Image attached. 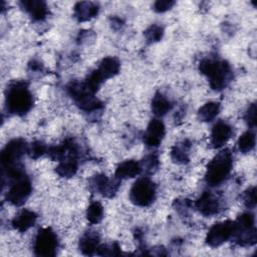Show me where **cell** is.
Segmentation results:
<instances>
[{"label": "cell", "mask_w": 257, "mask_h": 257, "mask_svg": "<svg viewBox=\"0 0 257 257\" xmlns=\"http://www.w3.org/2000/svg\"><path fill=\"white\" fill-rule=\"evenodd\" d=\"M98 13V6L93 2L82 1L74 6V16L78 21H86L96 16Z\"/></svg>", "instance_id": "14"}, {"label": "cell", "mask_w": 257, "mask_h": 257, "mask_svg": "<svg viewBox=\"0 0 257 257\" xmlns=\"http://www.w3.org/2000/svg\"><path fill=\"white\" fill-rule=\"evenodd\" d=\"M235 229L233 237L240 245H252L256 242V230L254 228V216L244 213L234 222Z\"/></svg>", "instance_id": "5"}, {"label": "cell", "mask_w": 257, "mask_h": 257, "mask_svg": "<svg viewBox=\"0 0 257 257\" xmlns=\"http://www.w3.org/2000/svg\"><path fill=\"white\" fill-rule=\"evenodd\" d=\"M27 151L28 147L26 146V143L20 139L9 142L2 150V167L7 171V175L14 180L24 176L20 167V160Z\"/></svg>", "instance_id": "1"}, {"label": "cell", "mask_w": 257, "mask_h": 257, "mask_svg": "<svg viewBox=\"0 0 257 257\" xmlns=\"http://www.w3.org/2000/svg\"><path fill=\"white\" fill-rule=\"evenodd\" d=\"M119 68H120V64H119L118 60L114 57L109 56V57H105L101 60L96 71L99 73L101 78L103 80H105V79L110 78V77L114 76L115 74H117L119 71Z\"/></svg>", "instance_id": "16"}, {"label": "cell", "mask_w": 257, "mask_h": 257, "mask_svg": "<svg viewBox=\"0 0 257 257\" xmlns=\"http://www.w3.org/2000/svg\"><path fill=\"white\" fill-rule=\"evenodd\" d=\"M175 2L172 0H159L154 4V10L157 12H165L174 6Z\"/></svg>", "instance_id": "29"}, {"label": "cell", "mask_w": 257, "mask_h": 257, "mask_svg": "<svg viewBox=\"0 0 257 257\" xmlns=\"http://www.w3.org/2000/svg\"><path fill=\"white\" fill-rule=\"evenodd\" d=\"M77 171V162L75 157H69L62 161L56 168V172L59 176L64 178L72 177Z\"/></svg>", "instance_id": "20"}, {"label": "cell", "mask_w": 257, "mask_h": 257, "mask_svg": "<svg viewBox=\"0 0 257 257\" xmlns=\"http://www.w3.org/2000/svg\"><path fill=\"white\" fill-rule=\"evenodd\" d=\"M46 151V147L43 143L41 142H34L30 145V147L28 148L27 153L29 154V156L33 159H37L39 157H41Z\"/></svg>", "instance_id": "27"}, {"label": "cell", "mask_w": 257, "mask_h": 257, "mask_svg": "<svg viewBox=\"0 0 257 257\" xmlns=\"http://www.w3.org/2000/svg\"><path fill=\"white\" fill-rule=\"evenodd\" d=\"M220 110V104L218 102L210 101L204 104L198 112L199 118L203 121H211L213 120L219 113Z\"/></svg>", "instance_id": "22"}, {"label": "cell", "mask_w": 257, "mask_h": 257, "mask_svg": "<svg viewBox=\"0 0 257 257\" xmlns=\"http://www.w3.org/2000/svg\"><path fill=\"white\" fill-rule=\"evenodd\" d=\"M92 186L103 196L111 197L117 190V184L108 180L105 175H97L93 178Z\"/></svg>", "instance_id": "18"}, {"label": "cell", "mask_w": 257, "mask_h": 257, "mask_svg": "<svg viewBox=\"0 0 257 257\" xmlns=\"http://www.w3.org/2000/svg\"><path fill=\"white\" fill-rule=\"evenodd\" d=\"M164 30L159 25H152L145 31V37L149 43L157 42L163 37Z\"/></svg>", "instance_id": "26"}, {"label": "cell", "mask_w": 257, "mask_h": 257, "mask_svg": "<svg viewBox=\"0 0 257 257\" xmlns=\"http://www.w3.org/2000/svg\"><path fill=\"white\" fill-rule=\"evenodd\" d=\"M254 146H255V135L252 132L248 131L239 138L238 147L241 152L248 153L254 148Z\"/></svg>", "instance_id": "24"}, {"label": "cell", "mask_w": 257, "mask_h": 257, "mask_svg": "<svg viewBox=\"0 0 257 257\" xmlns=\"http://www.w3.org/2000/svg\"><path fill=\"white\" fill-rule=\"evenodd\" d=\"M165 136V125L159 119H152L144 136V142L149 147H158Z\"/></svg>", "instance_id": "10"}, {"label": "cell", "mask_w": 257, "mask_h": 257, "mask_svg": "<svg viewBox=\"0 0 257 257\" xmlns=\"http://www.w3.org/2000/svg\"><path fill=\"white\" fill-rule=\"evenodd\" d=\"M243 202L248 208H254L256 205V190L255 187L249 188L243 195Z\"/></svg>", "instance_id": "28"}, {"label": "cell", "mask_w": 257, "mask_h": 257, "mask_svg": "<svg viewBox=\"0 0 257 257\" xmlns=\"http://www.w3.org/2000/svg\"><path fill=\"white\" fill-rule=\"evenodd\" d=\"M232 136V127L224 121L217 122L211 133V143L215 148L225 145Z\"/></svg>", "instance_id": "11"}, {"label": "cell", "mask_w": 257, "mask_h": 257, "mask_svg": "<svg viewBox=\"0 0 257 257\" xmlns=\"http://www.w3.org/2000/svg\"><path fill=\"white\" fill-rule=\"evenodd\" d=\"M32 103V95L25 82L16 81L9 85L6 91V107L9 112L22 115L31 108Z\"/></svg>", "instance_id": "3"}, {"label": "cell", "mask_w": 257, "mask_h": 257, "mask_svg": "<svg viewBox=\"0 0 257 257\" xmlns=\"http://www.w3.org/2000/svg\"><path fill=\"white\" fill-rule=\"evenodd\" d=\"M79 248L85 255L94 254L99 248L97 236L92 233L85 234L79 241Z\"/></svg>", "instance_id": "19"}, {"label": "cell", "mask_w": 257, "mask_h": 257, "mask_svg": "<svg viewBox=\"0 0 257 257\" xmlns=\"http://www.w3.org/2000/svg\"><path fill=\"white\" fill-rule=\"evenodd\" d=\"M36 218L37 216L34 212L24 209L14 217L12 226L19 232H25L35 224Z\"/></svg>", "instance_id": "13"}, {"label": "cell", "mask_w": 257, "mask_h": 257, "mask_svg": "<svg viewBox=\"0 0 257 257\" xmlns=\"http://www.w3.org/2000/svg\"><path fill=\"white\" fill-rule=\"evenodd\" d=\"M20 4L34 20H43L48 13L47 6L43 1H22Z\"/></svg>", "instance_id": "15"}, {"label": "cell", "mask_w": 257, "mask_h": 257, "mask_svg": "<svg viewBox=\"0 0 257 257\" xmlns=\"http://www.w3.org/2000/svg\"><path fill=\"white\" fill-rule=\"evenodd\" d=\"M196 207L204 216H212L214 214H217L220 209L218 200L208 192H205L197 200Z\"/></svg>", "instance_id": "12"}, {"label": "cell", "mask_w": 257, "mask_h": 257, "mask_svg": "<svg viewBox=\"0 0 257 257\" xmlns=\"http://www.w3.org/2000/svg\"><path fill=\"white\" fill-rule=\"evenodd\" d=\"M31 191L32 186L30 181L26 177L22 176L14 180V183L6 194V200L14 206H21L28 199Z\"/></svg>", "instance_id": "8"}, {"label": "cell", "mask_w": 257, "mask_h": 257, "mask_svg": "<svg viewBox=\"0 0 257 257\" xmlns=\"http://www.w3.org/2000/svg\"><path fill=\"white\" fill-rule=\"evenodd\" d=\"M142 171V167L141 165L134 161V160H130V161H125L120 163L116 170H115V177L116 179H127V178H134L136 176H138Z\"/></svg>", "instance_id": "17"}, {"label": "cell", "mask_w": 257, "mask_h": 257, "mask_svg": "<svg viewBox=\"0 0 257 257\" xmlns=\"http://www.w3.org/2000/svg\"><path fill=\"white\" fill-rule=\"evenodd\" d=\"M57 246V237L50 228H43L38 231L34 241V252L36 255L43 257L54 256Z\"/></svg>", "instance_id": "7"}, {"label": "cell", "mask_w": 257, "mask_h": 257, "mask_svg": "<svg viewBox=\"0 0 257 257\" xmlns=\"http://www.w3.org/2000/svg\"><path fill=\"white\" fill-rule=\"evenodd\" d=\"M188 145H186L185 143L183 144H180V145H177L175 146L173 149H172V152H171V156H172V159L177 162V163H180V164H185L189 161V157H188Z\"/></svg>", "instance_id": "25"}, {"label": "cell", "mask_w": 257, "mask_h": 257, "mask_svg": "<svg viewBox=\"0 0 257 257\" xmlns=\"http://www.w3.org/2000/svg\"><path fill=\"white\" fill-rule=\"evenodd\" d=\"M234 229L235 223L233 221H224L221 223H217L209 230L206 237V242L211 247H218L227 240H229L231 237H233Z\"/></svg>", "instance_id": "9"}, {"label": "cell", "mask_w": 257, "mask_h": 257, "mask_svg": "<svg viewBox=\"0 0 257 257\" xmlns=\"http://www.w3.org/2000/svg\"><path fill=\"white\" fill-rule=\"evenodd\" d=\"M103 216V208L98 202H92L86 211V218L87 220L92 223L96 224L101 221Z\"/></svg>", "instance_id": "23"}, {"label": "cell", "mask_w": 257, "mask_h": 257, "mask_svg": "<svg viewBox=\"0 0 257 257\" xmlns=\"http://www.w3.org/2000/svg\"><path fill=\"white\" fill-rule=\"evenodd\" d=\"M172 107L171 102L166 96L161 93H157L152 100V110L156 115H165Z\"/></svg>", "instance_id": "21"}, {"label": "cell", "mask_w": 257, "mask_h": 257, "mask_svg": "<svg viewBox=\"0 0 257 257\" xmlns=\"http://www.w3.org/2000/svg\"><path fill=\"white\" fill-rule=\"evenodd\" d=\"M156 186L148 178L139 179L131 188L130 199L137 206H149L155 199Z\"/></svg>", "instance_id": "6"}, {"label": "cell", "mask_w": 257, "mask_h": 257, "mask_svg": "<svg viewBox=\"0 0 257 257\" xmlns=\"http://www.w3.org/2000/svg\"><path fill=\"white\" fill-rule=\"evenodd\" d=\"M246 120L250 126H255L256 124V105L255 103H252L247 112H246Z\"/></svg>", "instance_id": "30"}, {"label": "cell", "mask_w": 257, "mask_h": 257, "mask_svg": "<svg viewBox=\"0 0 257 257\" xmlns=\"http://www.w3.org/2000/svg\"><path fill=\"white\" fill-rule=\"evenodd\" d=\"M199 69L208 77L210 86L215 90L225 88L232 77L231 67L224 60L204 59L200 62Z\"/></svg>", "instance_id": "2"}, {"label": "cell", "mask_w": 257, "mask_h": 257, "mask_svg": "<svg viewBox=\"0 0 257 257\" xmlns=\"http://www.w3.org/2000/svg\"><path fill=\"white\" fill-rule=\"evenodd\" d=\"M231 168V153L228 150L221 152L210 162L206 173V182L212 187L220 185L229 176Z\"/></svg>", "instance_id": "4"}]
</instances>
